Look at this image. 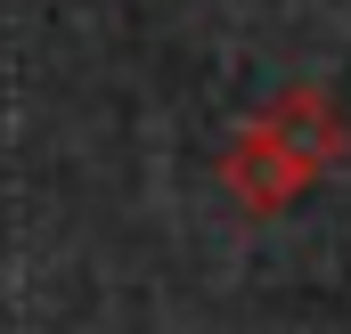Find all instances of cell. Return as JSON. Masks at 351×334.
<instances>
[{"instance_id":"6da1fadb","label":"cell","mask_w":351,"mask_h":334,"mask_svg":"<svg viewBox=\"0 0 351 334\" xmlns=\"http://www.w3.org/2000/svg\"><path fill=\"white\" fill-rule=\"evenodd\" d=\"M311 179H319V171L302 164V155H294V147H286V139L269 131L262 114H254V123H245V131L229 139V155H221V188H229V196H237V204H245L254 220L286 212V204H294V196H302Z\"/></svg>"},{"instance_id":"7a4b0ae2","label":"cell","mask_w":351,"mask_h":334,"mask_svg":"<svg viewBox=\"0 0 351 334\" xmlns=\"http://www.w3.org/2000/svg\"><path fill=\"white\" fill-rule=\"evenodd\" d=\"M262 123H269V131H278V139H286V147H294L311 171H335V164L351 155V123H343V106H335L319 82L278 90V98L262 106Z\"/></svg>"}]
</instances>
